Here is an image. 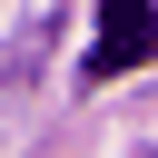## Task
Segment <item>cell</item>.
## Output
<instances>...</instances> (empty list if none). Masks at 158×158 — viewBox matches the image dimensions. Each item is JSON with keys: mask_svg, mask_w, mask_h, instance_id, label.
<instances>
[{"mask_svg": "<svg viewBox=\"0 0 158 158\" xmlns=\"http://www.w3.org/2000/svg\"><path fill=\"white\" fill-rule=\"evenodd\" d=\"M158 49V10L148 0H99V40H89V69L79 79H118V69H138Z\"/></svg>", "mask_w": 158, "mask_h": 158, "instance_id": "6da1fadb", "label": "cell"}]
</instances>
